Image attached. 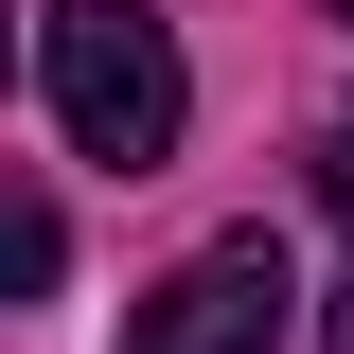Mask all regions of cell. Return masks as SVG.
Listing matches in <instances>:
<instances>
[{
	"instance_id": "obj_2",
	"label": "cell",
	"mask_w": 354,
	"mask_h": 354,
	"mask_svg": "<svg viewBox=\"0 0 354 354\" xmlns=\"http://www.w3.org/2000/svg\"><path fill=\"white\" fill-rule=\"evenodd\" d=\"M283 319H301L283 248H266V230H213L160 301H124V354H283Z\"/></svg>"
},
{
	"instance_id": "obj_5",
	"label": "cell",
	"mask_w": 354,
	"mask_h": 354,
	"mask_svg": "<svg viewBox=\"0 0 354 354\" xmlns=\"http://www.w3.org/2000/svg\"><path fill=\"white\" fill-rule=\"evenodd\" d=\"M0 71H18V0H0Z\"/></svg>"
},
{
	"instance_id": "obj_3",
	"label": "cell",
	"mask_w": 354,
	"mask_h": 354,
	"mask_svg": "<svg viewBox=\"0 0 354 354\" xmlns=\"http://www.w3.org/2000/svg\"><path fill=\"white\" fill-rule=\"evenodd\" d=\"M53 266H71L53 213H36V195H0V301H53Z\"/></svg>"
},
{
	"instance_id": "obj_6",
	"label": "cell",
	"mask_w": 354,
	"mask_h": 354,
	"mask_svg": "<svg viewBox=\"0 0 354 354\" xmlns=\"http://www.w3.org/2000/svg\"><path fill=\"white\" fill-rule=\"evenodd\" d=\"M337 18H354V0H337Z\"/></svg>"
},
{
	"instance_id": "obj_4",
	"label": "cell",
	"mask_w": 354,
	"mask_h": 354,
	"mask_svg": "<svg viewBox=\"0 0 354 354\" xmlns=\"http://www.w3.org/2000/svg\"><path fill=\"white\" fill-rule=\"evenodd\" d=\"M319 213H337V230H354V124H337V142H319Z\"/></svg>"
},
{
	"instance_id": "obj_1",
	"label": "cell",
	"mask_w": 354,
	"mask_h": 354,
	"mask_svg": "<svg viewBox=\"0 0 354 354\" xmlns=\"http://www.w3.org/2000/svg\"><path fill=\"white\" fill-rule=\"evenodd\" d=\"M36 71H53L71 160H106V177H160L177 124H195V71H177V36L142 18V0H53L36 18Z\"/></svg>"
}]
</instances>
